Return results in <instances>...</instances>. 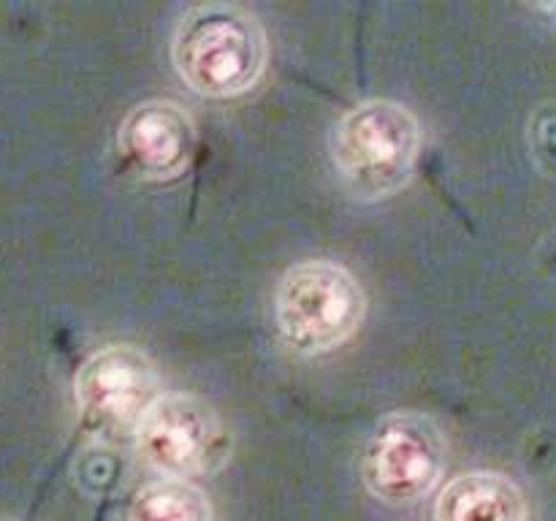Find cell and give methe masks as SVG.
I'll return each instance as SVG.
<instances>
[{
	"instance_id": "cell-6",
	"label": "cell",
	"mask_w": 556,
	"mask_h": 521,
	"mask_svg": "<svg viewBox=\"0 0 556 521\" xmlns=\"http://www.w3.org/2000/svg\"><path fill=\"white\" fill-rule=\"evenodd\" d=\"M136 445L152 470L182 481L220 470L231 454L226 423L193 394H163L141 418Z\"/></svg>"
},
{
	"instance_id": "cell-3",
	"label": "cell",
	"mask_w": 556,
	"mask_h": 521,
	"mask_svg": "<svg viewBox=\"0 0 556 521\" xmlns=\"http://www.w3.org/2000/svg\"><path fill=\"white\" fill-rule=\"evenodd\" d=\"M367 315V293L334 260H302L277 282L275 323L282 345L318 356L351 340Z\"/></svg>"
},
{
	"instance_id": "cell-5",
	"label": "cell",
	"mask_w": 556,
	"mask_h": 521,
	"mask_svg": "<svg viewBox=\"0 0 556 521\" xmlns=\"http://www.w3.org/2000/svg\"><path fill=\"white\" fill-rule=\"evenodd\" d=\"M81 423L92 434L119 440L136 434L141 418L163 396L161 372L134 345H106L92 353L74 378Z\"/></svg>"
},
{
	"instance_id": "cell-8",
	"label": "cell",
	"mask_w": 556,
	"mask_h": 521,
	"mask_svg": "<svg viewBox=\"0 0 556 521\" xmlns=\"http://www.w3.org/2000/svg\"><path fill=\"white\" fill-rule=\"evenodd\" d=\"M434 521H527V499L503 472L472 470L445 483Z\"/></svg>"
},
{
	"instance_id": "cell-4",
	"label": "cell",
	"mask_w": 556,
	"mask_h": 521,
	"mask_svg": "<svg viewBox=\"0 0 556 521\" xmlns=\"http://www.w3.org/2000/svg\"><path fill=\"white\" fill-rule=\"evenodd\" d=\"M443 467V432L424 412H389L375 423L364 443V486L386 505H410L424 499L438 486Z\"/></svg>"
},
{
	"instance_id": "cell-1",
	"label": "cell",
	"mask_w": 556,
	"mask_h": 521,
	"mask_svg": "<svg viewBox=\"0 0 556 521\" xmlns=\"http://www.w3.org/2000/svg\"><path fill=\"white\" fill-rule=\"evenodd\" d=\"M266 33L242 5L204 3L179 20L172 60L179 79L204 98L253 90L266 68Z\"/></svg>"
},
{
	"instance_id": "cell-9",
	"label": "cell",
	"mask_w": 556,
	"mask_h": 521,
	"mask_svg": "<svg viewBox=\"0 0 556 521\" xmlns=\"http://www.w3.org/2000/svg\"><path fill=\"white\" fill-rule=\"evenodd\" d=\"M128 521H215L206 494L182 478H157L134 494Z\"/></svg>"
},
{
	"instance_id": "cell-7",
	"label": "cell",
	"mask_w": 556,
	"mask_h": 521,
	"mask_svg": "<svg viewBox=\"0 0 556 521\" xmlns=\"http://www.w3.org/2000/svg\"><path fill=\"white\" fill-rule=\"evenodd\" d=\"M117 147L125 163L144 179H174L190 166L195 150L193 117L179 103L152 98L119 123Z\"/></svg>"
},
{
	"instance_id": "cell-2",
	"label": "cell",
	"mask_w": 556,
	"mask_h": 521,
	"mask_svg": "<svg viewBox=\"0 0 556 521\" xmlns=\"http://www.w3.org/2000/svg\"><path fill=\"white\" fill-rule=\"evenodd\" d=\"M421 150V125L400 101L372 98L337 123L331 157L348 193L362 201L389 199L410 179Z\"/></svg>"
}]
</instances>
